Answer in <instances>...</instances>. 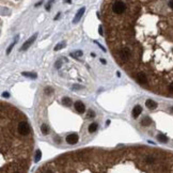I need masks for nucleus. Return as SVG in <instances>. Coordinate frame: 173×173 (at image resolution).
I'll list each match as a JSON object with an SVG mask.
<instances>
[{
    "mask_svg": "<svg viewBox=\"0 0 173 173\" xmlns=\"http://www.w3.org/2000/svg\"><path fill=\"white\" fill-rule=\"evenodd\" d=\"M125 3L123 1H116L112 5V11L116 14H122L125 11Z\"/></svg>",
    "mask_w": 173,
    "mask_h": 173,
    "instance_id": "f257e3e1",
    "label": "nucleus"
},
{
    "mask_svg": "<svg viewBox=\"0 0 173 173\" xmlns=\"http://www.w3.org/2000/svg\"><path fill=\"white\" fill-rule=\"evenodd\" d=\"M17 129H18V133L20 135H24V136H26L30 133V126H29V124L27 122H20L18 124Z\"/></svg>",
    "mask_w": 173,
    "mask_h": 173,
    "instance_id": "f03ea898",
    "label": "nucleus"
},
{
    "mask_svg": "<svg viewBox=\"0 0 173 173\" xmlns=\"http://www.w3.org/2000/svg\"><path fill=\"white\" fill-rule=\"evenodd\" d=\"M37 38H38V34H37V33H35V34H33L31 38H29V39H28V40L25 42V43L22 44V46H21L20 50H27V49L29 48V47H30V46L33 44V42H34L35 40H37Z\"/></svg>",
    "mask_w": 173,
    "mask_h": 173,
    "instance_id": "7ed1b4c3",
    "label": "nucleus"
},
{
    "mask_svg": "<svg viewBox=\"0 0 173 173\" xmlns=\"http://www.w3.org/2000/svg\"><path fill=\"white\" fill-rule=\"evenodd\" d=\"M66 142L68 144H75V143L78 142V135L76 134H70L66 137Z\"/></svg>",
    "mask_w": 173,
    "mask_h": 173,
    "instance_id": "20e7f679",
    "label": "nucleus"
},
{
    "mask_svg": "<svg viewBox=\"0 0 173 173\" xmlns=\"http://www.w3.org/2000/svg\"><path fill=\"white\" fill-rule=\"evenodd\" d=\"M85 11H86V8H81V9L78 10V12L76 13L74 19H73V22H74V24H77V22H78V21L81 19V17H82V15H83V13H85Z\"/></svg>",
    "mask_w": 173,
    "mask_h": 173,
    "instance_id": "39448f33",
    "label": "nucleus"
},
{
    "mask_svg": "<svg viewBox=\"0 0 173 173\" xmlns=\"http://www.w3.org/2000/svg\"><path fill=\"white\" fill-rule=\"evenodd\" d=\"M120 57L122 58V60L124 61H126L128 57H130V51L128 48H123L121 51H120Z\"/></svg>",
    "mask_w": 173,
    "mask_h": 173,
    "instance_id": "423d86ee",
    "label": "nucleus"
},
{
    "mask_svg": "<svg viewBox=\"0 0 173 173\" xmlns=\"http://www.w3.org/2000/svg\"><path fill=\"white\" fill-rule=\"evenodd\" d=\"M74 107H75L76 111H77V112H79V113L85 112V110H86L85 105H83V104H82V102H80V100H78V102H76V103H75V105H74Z\"/></svg>",
    "mask_w": 173,
    "mask_h": 173,
    "instance_id": "0eeeda50",
    "label": "nucleus"
},
{
    "mask_svg": "<svg viewBox=\"0 0 173 173\" xmlns=\"http://www.w3.org/2000/svg\"><path fill=\"white\" fill-rule=\"evenodd\" d=\"M142 112V107L139 106V105H137L134 107V109H133V112H132V114H133V118L134 119H137L139 116H140V113Z\"/></svg>",
    "mask_w": 173,
    "mask_h": 173,
    "instance_id": "6e6552de",
    "label": "nucleus"
},
{
    "mask_svg": "<svg viewBox=\"0 0 173 173\" xmlns=\"http://www.w3.org/2000/svg\"><path fill=\"white\" fill-rule=\"evenodd\" d=\"M137 80L140 83H143V85H146L147 83V78H146L145 74H143V73H139L137 75Z\"/></svg>",
    "mask_w": 173,
    "mask_h": 173,
    "instance_id": "1a4fd4ad",
    "label": "nucleus"
},
{
    "mask_svg": "<svg viewBox=\"0 0 173 173\" xmlns=\"http://www.w3.org/2000/svg\"><path fill=\"white\" fill-rule=\"evenodd\" d=\"M145 106L148 109H155V108H157V103L154 102L153 99H147L145 102Z\"/></svg>",
    "mask_w": 173,
    "mask_h": 173,
    "instance_id": "9d476101",
    "label": "nucleus"
},
{
    "mask_svg": "<svg viewBox=\"0 0 173 173\" xmlns=\"http://www.w3.org/2000/svg\"><path fill=\"white\" fill-rule=\"evenodd\" d=\"M151 123H152V120L148 117H144L141 121V125H143V126H148V125H151Z\"/></svg>",
    "mask_w": 173,
    "mask_h": 173,
    "instance_id": "9b49d317",
    "label": "nucleus"
},
{
    "mask_svg": "<svg viewBox=\"0 0 173 173\" xmlns=\"http://www.w3.org/2000/svg\"><path fill=\"white\" fill-rule=\"evenodd\" d=\"M157 140H158L159 142L167 143V142H168V137H167V136H165L164 134H159V135L157 136Z\"/></svg>",
    "mask_w": 173,
    "mask_h": 173,
    "instance_id": "f8f14e48",
    "label": "nucleus"
},
{
    "mask_svg": "<svg viewBox=\"0 0 173 173\" xmlns=\"http://www.w3.org/2000/svg\"><path fill=\"white\" fill-rule=\"evenodd\" d=\"M97 127H98V125H97L96 123H92V124H90V125H89V128H88L89 133H94V132H96V130H97Z\"/></svg>",
    "mask_w": 173,
    "mask_h": 173,
    "instance_id": "ddd939ff",
    "label": "nucleus"
},
{
    "mask_svg": "<svg viewBox=\"0 0 173 173\" xmlns=\"http://www.w3.org/2000/svg\"><path fill=\"white\" fill-rule=\"evenodd\" d=\"M22 76L29 77V78H33V79H35L38 77V75L35 73H29V72H22Z\"/></svg>",
    "mask_w": 173,
    "mask_h": 173,
    "instance_id": "4468645a",
    "label": "nucleus"
},
{
    "mask_svg": "<svg viewBox=\"0 0 173 173\" xmlns=\"http://www.w3.org/2000/svg\"><path fill=\"white\" fill-rule=\"evenodd\" d=\"M18 38H19V37H18V35H17V37L15 38V41H14V42H13V43H12V44H11V45H10L9 47H8V49H7V53H8V55H9V53H10V52L12 51V49H13V47H14V45H15V44L17 43V41H18Z\"/></svg>",
    "mask_w": 173,
    "mask_h": 173,
    "instance_id": "2eb2a0df",
    "label": "nucleus"
},
{
    "mask_svg": "<svg viewBox=\"0 0 173 173\" xmlns=\"http://www.w3.org/2000/svg\"><path fill=\"white\" fill-rule=\"evenodd\" d=\"M62 104L63 105H65V106H72V104H73V102H72V99L70 98V97H64L63 99H62Z\"/></svg>",
    "mask_w": 173,
    "mask_h": 173,
    "instance_id": "dca6fc26",
    "label": "nucleus"
},
{
    "mask_svg": "<svg viewBox=\"0 0 173 173\" xmlns=\"http://www.w3.org/2000/svg\"><path fill=\"white\" fill-rule=\"evenodd\" d=\"M41 130H42V134L43 135H47L49 132V129H48V125H46V124H43L41 126Z\"/></svg>",
    "mask_w": 173,
    "mask_h": 173,
    "instance_id": "f3484780",
    "label": "nucleus"
},
{
    "mask_svg": "<svg viewBox=\"0 0 173 173\" xmlns=\"http://www.w3.org/2000/svg\"><path fill=\"white\" fill-rule=\"evenodd\" d=\"M41 157H42V152H41L40 150H38L37 153H35V156H34V162H35V163H39L40 159H41Z\"/></svg>",
    "mask_w": 173,
    "mask_h": 173,
    "instance_id": "a211bd4d",
    "label": "nucleus"
},
{
    "mask_svg": "<svg viewBox=\"0 0 173 173\" xmlns=\"http://www.w3.org/2000/svg\"><path fill=\"white\" fill-rule=\"evenodd\" d=\"M71 56L74 57V58H80V57H82V51L81 50H77L75 52H72Z\"/></svg>",
    "mask_w": 173,
    "mask_h": 173,
    "instance_id": "6ab92c4d",
    "label": "nucleus"
},
{
    "mask_svg": "<svg viewBox=\"0 0 173 173\" xmlns=\"http://www.w3.org/2000/svg\"><path fill=\"white\" fill-rule=\"evenodd\" d=\"M65 46V42H62V43H60V44H57L56 46H55V50L57 51V50H60V49H62L63 47Z\"/></svg>",
    "mask_w": 173,
    "mask_h": 173,
    "instance_id": "aec40b11",
    "label": "nucleus"
},
{
    "mask_svg": "<svg viewBox=\"0 0 173 173\" xmlns=\"http://www.w3.org/2000/svg\"><path fill=\"white\" fill-rule=\"evenodd\" d=\"M95 117V112L93 110H89L88 112V118H94Z\"/></svg>",
    "mask_w": 173,
    "mask_h": 173,
    "instance_id": "412c9836",
    "label": "nucleus"
},
{
    "mask_svg": "<svg viewBox=\"0 0 173 173\" xmlns=\"http://www.w3.org/2000/svg\"><path fill=\"white\" fill-rule=\"evenodd\" d=\"M45 93H46V94H51V93H52V89H51L50 87L46 88V89H45Z\"/></svg>",
    "mask_w": 173,
    "mask_h": 173,
    "instance_id": "4be33fe9",
    "label": "nucleus"
},
{
    "mask_svg": "<svg viewBox=\"0 0 173 173\" xmlns=\"http://www.w3.org/2000/svg\"><path fill=\"white\" fill-rule=\"evenodd\" d=\"M95 44H97V45L99 46V48H102V50H103V51H106V48H104V46H103V45H100V44L98 43V42H95Z\"/></svg>",
    "mask_w": 173,
    "mask_h": 173,
    "instance_id": "5701e85b",
    "label": "nucleus"
},
{
    "mask_svg": "<svg viewBox=\"0 0 173 173\" xmlns=\"http://www.w3.org/2000/svg\"><path fill=\"white\" fill-rule=\"evenodd\" d=\"M56 67L57 68H60L61 67V61H57L56 62Z\"/></svg>",
    "mask_w": 173,
    "mask_h": 173,
    "instance_id": "b1692460",
    "label": "nucleus"
},
{
    "mask_svg": "<svg viewBox=\"0 0 173 173\" xmlns=\"http://www.w3.org/2000/svg\"><path fill=\"white\" fill-rule=\"evenodd\" d=\"M169 91H170L171 93H173V82L170 83V86H169Z\"/></svg>",
    "mask_w": 173,
    "mask_h": 173,
    "instance_id": "393cba45",
    "label": "nucleus"
},
{
    "mask_svg": "<svg viewBox=\"0 0 173 173\" xmlns=\"http://www.w3.org/2000/svg\"><path fill=\"white\" fill-rule=\"evenodd\" d=\"M98 32H99L100 35H103V28H102V26H99V28H98Z\"/></svg>",
    "mask_w": 173,
    "mask_h": 173,
    "instance_id": "a878e982",
    "label": "nucleus"
},
{
    "mask_svg": "<svg viewBox=\"0 0 173 173\" xmlns=\"http://www.w3.org/2000/svg\"><path fill=\"white\" fill-rule=\"evenodd\" d=\"M2 96H3V97H10V94H9L8 92H4V93L2 94Z\"/></svg>",
    "mask_w": 173,
    "mask_h": 173,
    "instance_id": "bb28decb",
    "label": "nucleus"
},
{
    "mask_svg": "<svg viewBox=\"0 0 173 173\" xmlns=\"http://www.w3.org/2000/svg\"><path fill=\"white\" fill-rule=\"evenodd\" d=\"M45 9H46L47 11H49V10H50V2H49V3H47V5L45 7Z\"/></svg>",
    "mask_w": 173,
    "mask_h": 173,
    "instance_id": "cd10ccee",
    "label": "nucleus"
},
{
    "mask_svg": "<svg viewBox=\"0 0 173 173\" xmlns=\"http://www.w3.org/2000/svg\"><path fill=\"white\" fill-rule=\"evenodd\" d=\"M168 4H169V7L173 10V1H169V3H168Z\"/></svg>",
    "mask_w": 173,
    "mask_h": 173,
    "instance_id": "c85d7f7f",
    "label": "nucleus"
},
{
    "mask_svg": "<svg viewBox=\"0 0 173 173\" xmlns=\"http://www.w3.org/2000/svg\"><path fill=\"white\" fill-rule=\"evenodd\" d=\"M74 88H75V89H82V87L77 86V85H74Z\"/></svg>",
    "mask_w": 173,
    "mask_h": 173,
    "instance_id": "c756f323",
    "label": "nucleus"
},
{
    "mask_svg": "<svg viewBox=\"0 0 173 173\" xmlns=\"http://www.w3.org/2000/svg\"><path fill=\"white\" fill-rule=\"evenodd\" d=\"M59 17H60V13H59V14H58L57 16H55V18H53V19H55V20H57V19L59 18Z\"/></svg>",
    "mask_w": 173,
    "mask_h": 173,
    "instance_id": "7c9ffc66",
    "label": "nucleus"
},
{
    "mask_svg": "<svg viewBox=\"0 0 173 173\" xmlns=\"http://www.w3.org/2000/svg\"><path fill=\"white\" fill-rule=\"evenodd\" d=\"M100 62H102L103 64H106V60H105V59H100Z\"/></svg>",
    "mask_w": 173,
    "mask_h": 173,
    "instance_id": "2f4dec72",
    "label": "nucleus"
},
{
    "mask_svg": "<svg viewBox=\"0 0 173 173\" xmlns=\"http://www.w3.org/2000/svg\"><path fill=\"white\" fill-rule=\"evenodd\" d=\"M40 4H42V1H40V2H38L37 4H35V7H39V5H40Z\"/></svg>",
    "mask_w": 173,
    "mask_h": 173,
    "instance_id": "473e14b6",
    "label": "nucleus"
},
{
    "mask_svg": "<svg viewBox=\"0 0 173 173\" xmlns=\"http://www.w3.org/2000/svg\"><path fill=\"white\" fill-rule=\"evenodd\" d=\"M117 75H118V77H121V73H120V72H118Z\"/></svg>",
    "mask_w": 173,
    "mask_h": 173,
    "instance_id": "72a5a7b5",
    "label": "nucleus"
},
{
    "mask_svg": "<svg viewBox=\"0 0 173 173\" xmlns=\"http://www.w3.org/2000/svg\"><path fill=\"white\" fill-rule=\"evenodd\" d=\"M106 124H107V125H109V124H110V120H107V122H106Z\"/></svg>",
    "mask_w": 173,
    "mask_h": 173,
    "instance_id": "f704fd0d",
    "label": "nucleus"
},
{
    "mask_svg": "<svg viewBox=\"0 0 173 173\" xmlns=\"http://www.w3.org/2000/svg\"><path fill=\"white\" fill-rule=\"evenodd\" d=\"M171 111H172V112H173V107H172V109H171Z\"/></svg>",
    "mask_w": 173,
    "mask_h": 173,
    "instance_id": "c9c22d12",
    "label": "nucleus"
}]
</instances>
